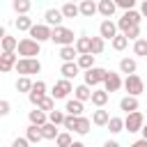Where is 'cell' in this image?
Segmentation results:
<instances>
[{"label": "cell", "instance_id": "6da1fadb", "mask_svg": "<svg viewBox=\"0 0 147 147\" xmlns=\"http://www.w3.org/2000/svg\"><path fill=\"white\" fill-rule=\"evenodd\" d=\"M51 41L57 46H71L76 41V34H74V30H69L64 25H55V28H51Z\"/></svg>", "mask_w": 147, "mask_h": 147}, {"label": "cell", "instance_id": "7a4b0ae2", "mask_svg": "<svg viewBox=\"0 0 147 147\" xmlns=\"http://www.w3.org/2000/svg\"><path fill=\"white\" fill-rule=\"evenodd\" d=\"M14 69L21 74V76H32V74H39L41 71V62L37 57H18Z\"/></svg>", "mask_w": 147, "mask_h": 147}, {"label": "cell", "instance_id": "3957f363", "mask_svg": "<svg viewBox=\"0 0 147 147\" xmlns=\"http://www.w3.org/2000/svg\"><path fill=\"white\" fill-rule=\"evenodd\" d=\"M16 51H18V55H21V57H37V55H39V51H41V44H39V41H34L32 37H23V39H18Z\"/></svg>", "mask_w": 147, "mask_h": 147}, {"label": "cell", "instance_id": "277c9868", "mask_svg": "<svg viewBox=\"0 0 147 147\" xmlns=\"http://www.w3.org/2000/svg\"><path fill=\"white\" fill-rule=\"evenodd\" d=\"M122 87H124L126 94H131V96H140V94L145 92V83H142V78H140L138 74H129V76L122 80Z\"/></svg>", "mask_w": 147, "mask_h": 147}, {"label": "cell", "instance_id": "5b68a950", "mask_svg": "<svg viewBox=\"0 0 147 147\" xmlns=\"http://www.w3.org/2000/svg\"><path fill=\"white\" fill-rule=\"evenodd\" d=\"M140 21H142V16H140V11L138 9H124V14L117 18V30H126V28H133V25H140Z\"/></svg>", "mask_w": 147, "mask_h": 147}, {"label": "cell", "instance_id": "8992f818", "mask_svg": "<svg viewBox=\"0 0 147 147\" xmlns=\"http://www.w3.org/2000/svg\"><path fill=\"white\" fill-rule=\"evenodd\" d=\"M142 124H145V115H142L140 110L126 113V117H124V129H126L129 133H138V131L142 129Z\"/></svg>", "mask_w": 147, "mask_h": 147}, {"label": "cell", "instance_id": "52a82bcc", "mask_svg": "<svg viewBox=\"0 0 147 147\" xmlns=\"http://www.w3.org/2000/svg\"><path fill=\"white\" fill-rule=\"evenodd\" d=\"M106 71L108 69H101V67H90V69H85V85H90L92 90L96 87V85H101L103 83V78H106Z\"/></svg>", "mask_w": 147, "mask_h": 147}, {"label": "cell", "instance_id": "ba28073f", "mask_svg": "<svg viewBox=\"0 0 147 147\" xmlns=\"http://www.w3.org/2000/svg\"><path fill=\"white\" fill-rule=\"evenodd\" d=\"M71 92H74L71 80H69V78H60V80H55V85H53V90H51V96L57 101V99H67Z\"/></svg>", "mask_w": 147, "mask_h": 147}, {"label": "cell", "instance_id": "9c48e42d", "mask_svg": "<svg viewBox=\"0 0 147 147\" xmlns=\"http://www.w3.org/2000/svg\"><path fill=\"white\" fill-rule=\"evenodd\" d=\"M28 34L34 41H39V44L51 41V25H46V23H32V28L28 30Z\"/></svg>", "mask_w": 147, "mask_h": 147}, {"label": "cell", "instance_id": "30bf717a", "mask_svg": "<svg viewBox=\"0 0 147 147\" xmlns=\"http://www.w3.org/2000/svg\"><path fill=\"white\" fill-rule=\"evenodd\" d=\"M103 90L108 92V94H113V92H117L119 87H122V76L117 74V71H106V78H103Z\"/></svg>", "mask_w": 147, "mask_h": 147}, {"label": "cell", "instance_id": "8fae6325", "mask_svg": "<svg viewBox=\"0 0 147 147\" xmlns=\"http://www.w3.org/2000/svg\"><path fill=\"white\" fill-rule=\"evenodd\" d=\"M41 96H46V83L44 80H32V90L28 92V101L32 106H37L41 101Z\"/></svg>", "mask_w": 147, "mask_h": 147}, {"label": "cell", "instance_id": "7c38bea8", "mask_svg": "<svg viewBox=\"0 0 147 147\" xmlns=\"http://www.w3.org/2000/svg\"><path fill=\"white\" fill-rule=\"evenodd\" d=\"M92 129V119L90 117H83V115H76L74 119V126H71V133H78V136H87Z\"/></svg>", "mask_w": 147, "mask_h": 147}, {"label": "cell", "instance_id": "4fadbf2b", "mask_svg": "<svg viewBox=\"0 0 147 147\" xmlns=\"http://www.w3.org/2000/svg\"><path fill=\"white\" fill-rule=\"evenodd\" d=\"M117 32H119V30H117V23H115V21H110V18H103V21H101V25H99V37L113 39Z\"/></svg>", "mask_w": 147, "mask_h": 147}, {"label": "cell", "instance_id": "5bb4252c", "mask_svg": "<svg viewBox=\"0 0 147 147\" xmlns=\"http://www.w3.org/2000/svg\"><path fill=\"white\" fill-rule=\"evenodd\" d=\"M16 60H18V55H16V51L14 53H0V74H9L11 69H14V64H16Z\"/></svg>", "mask_w": 147, "mask_h": 147}, {"label": "cell", "instance_id": "9a60e30c", "mask_svg": "<svg viewBox=\"0 0 147 147\" xmlns=\"http://www.w3.org/2000/svg\"><path fill=\"white\" fill-rule=\"evenodd\" d=\"M62 21H64V16H62V11H60V9L51 7V9H46V11H44V23H46V25L55 28V25H62Z\"/></svg>", "mask_w": 147, "mask_h": 147}, {"label": "cell", "instance_id": "2e32d148", "mask_svg": "<svg viewBox=\"0 0 147 147\" xmlns=\"http://www.w3.org/2000/svg\"><path fill=\"white\" fill-rule=\"evenodd\" d=\"M108 99H110V94H108L103 87H94V90H92V96H90V101H92L96 108H103V106L108 103Z\"/></svg>", "mask_w": 147, "mask_h": 147}, {"label": "cell", "instance_id": "e0dca14e", "mask_svg": "<svg viewBox=\"0 0 147 147\" xmlns=\"http://www.w3.org/2000/svg\"><path fill=\"white\" fill-rule=\"evenodd\" d=\"M96 11L103 16V18H113V14L117 11V5L113 0H99L96 2Z\"/></svg>", "mask_w": 147, "mask_h": 147}, {"label": "cell", "instance_id": "ac0fdd59", "mask_svg": "<svg viewBox=\"0 0 147 147\" xmlns=\"http://www.w3.org/2000/svg\"><path fill=\"white\" fill-rule=\"evenodd\" d=\"M78 11H80V16L92 18L96 14V0H80L78 2Z\"/></svg>", "mask_w": 147, "mask_h": 147}, {"label": "cell", "instance_id": "d6986e66", "mask_svg": "<svg viewBox=\"0 0 147 147\" xmlns=\"http://www.w3.org/2000/svg\"><path fill=\"white\" fill-rule=\"evenodd\" d=\"M78 71H80V67L76 64V60L74 62H62V67H60V74H62V78H76L78 76Z\"/></svg>", "mask_w": 147, "mask_h": 147}, {"label": "cell", "instance_id": "ffe728a7", "mask_svg": "<svg viewBox=\"0 0 147 147\" xmlns=\"http://www.w3.org/2000/svg\"><path fill=\"white\" fill-rule=\"evenodd\" d=\"M138 96H131V94H126V96H122L119 99V110H124V113H133V110H138Z\"/></svg>", "mask_w": 147, "mask_h": 147}, {"label": "cell", "instance_id": "44dd1931", "mask_svg": "<svg viewBox=\"0 0 147 147\" xmlns=\"http://www.w3.org/2000/svg\"><path fill=\"white\" fill-rule=\"evenodd\" d=\"M28 119H30V124L41 126V124H46V122H48V113H44L41 108H37V106H34V110H30V113H28Z\"/></svg>", "mask_w": 147, "mask_h": 147}, {"label": "cell", "instance_id": "7402d4cb", "mask_svg": "<svg viewBox=\"0 0 147 147\" xmlns=\"http://www.w3.org/2000/svg\"><path fill=\"white\" fill-rule=\"evenodd\" d=\"M138 71V62H136V57H122L119 60V74H136Z\"/></svg>", "mask_w": 147, "mask_h": 147}, {"label": "cell", "instance_id": "603a6c76", "mask_svg": "<svg viewBox=\"0 0 147 147\" xmlns=\"http://www.w3.org/2000/svg\"><path fill=\"white\" fill-rule=\"evenodd\" d=\"M83 110H85L83 101H78V99H67V103H64V113H67V115H83Z\"/></svg>", "mask_w": 147, "mask_h": 147}, {"label": "cell", "instance_id": "cb8c5ba5", "mask_svg": "<svg viewBox=\"0 0 147 147\" xmlns=\"http://www.w3.org/2000/svg\"><path fill=\"white\" fill-rule=\"evenodd\" d=\"M39 131H41V138H44V140H55V138H57V133H60V129H57L53 122L41 124V126H39Z\"/></svg>", "mask_w": 147, "mask_h": 147}, {"label": "cell", "instance_id": "d4e9b609", "mask_svg": "<svg viewBox=\"0 0 147 147\" xmlns=\"http://www.w3.org/2000/svg\"><path fill=\"white\" fill-rule=\"evenodd\" d=\"M90 96H92V87L90 85L83 83V85H76L74 87V99H78V101L85 103V101H90Z\"/></svg>", "mask_w": 147, "mask_h": 147}, {"label": "cell", "instance_id": "484cf974", "mask_svg": "<svg viewBox=\"0 0 147 147\" xmlns=\"http://www.w3.org/2000/svg\"><path fill=\"white\" fill-rule=\"evenodd\" d=\"M108 119H110V113L103 110V108H96V110L92 113V124H94V126H106Z\"/></svg>", "mask_w": 147, "mask_h": 147}, {"label": "cell", "instance_id": "4316f807", "mask_svg": "<svg viewBox=\"0 0 147 147\" xmlns=\"http://www.w3.org/2000/svg\"><path fill=\"white\" fill-rule=\"evenodd\" d=\"M60 11H62L64 18H76V16H80V11H78V2H64V5L60 7Z\"/></svg>", "mask_w": 147, "mask_h": 147}, {"label": "cell", "instance_id": "83f0119b", "mask_svg": "<svg viewBox=\"0 0 147 147\" xmlns=\"http://www.w3.org/2000/svg\"><path fill=\"white\" fill-rule=\"evenodd\" d=\"M16 46H18V39H16V37H11V34H5V37L0 39V48H2L5 53H14V51H16Z\"/></svg>", "mask_w": 147, "mask_h": 147}, {"label": "cell", "instance_id": "f1b7e54d", "mask_svg": "<svg viewBox=\"0 0 147 147\" xmlns=\"http://www.w3.org/2000/svg\"><path fill=\"white\" fill-rule=\"evenodd\" d=\"M74 48H76V53H78V55H83V53H90V37H87V34H80V37H76V41H74Z\"/></svg>", "mask_w": 147, "mask_h": 147}, {"label": "cell", "instance_id": "f546056e", "mask_svg": "<svg viewBox=\"0 0 147 147\" xmlns=\"http://www.w3.org/2000/svg\"><path fill=\"white\" fill-rule=\"evenodd\" d=\"M106 48V39L103 37H90V53L92 55H101Z\"/></svg>", "mask_w": 147, "mask_h": 147}, {"label": "cell", "instance_id": "4dcf8cb0", "mask_svg": "<svg viewBox=\"0 0 147 147\" xmlns=\"http://www.w3.org/2000/svg\"><path fill=\"white\" fill-rule=\"evenodd\" d=\"M25 138H28V142H30V145H37L39 140H44V138H41V131H39V126H37V124H30V126L25 129Z\"/></svg>", "mask_w": 147, "mask_h": 147}, {"label": "cell", "instance_id": "1f68e13d", "mask_svg": "<svg viewBox=\"0 0 147 147\" xmlns=\"http://www.w3.org/2000/svg\"><path fill=\"white\" fill-rule=\"evenodd\" d=\"M14 25H16L18 32H28V30L32 28V18H30L28 14H18V18L14 21Z\"/></svg>", "mask_w": 147, "mask_h": 147}, {"label": "cell", "instance_id": "d6a6232c", "mask_svg": "<svg viewBox=\"0 0 147 147\" xmlns=\"http://www.w3.org/2000/svg\"><path fill=\"white\" fill-rule=\"evenodd\" d=\"M76 57H78V53H76L74 44L71 46H60V60L62 62H74Z\"/></svg>", "mask_w": 147, "mask_h": 147}, {"label": "cell", "instance_id": "836d02e7", "mask_svg": "<svg viewBox=\"0 0 147 147\" xmlns=\"http://www.w3.org/2000/svg\"><path fill=\"white\" fill-rule=\"evenodd\" d=\"M11 9H14L16 14H30L32 0H11Z\"/></svg>", "mask_w": 147, "mask_h": 147}, {"label": "cell", "instance_id": "e575fe53", "mask_svg": "<svg viewBox=\"0 0 147 147\" xmlns=\"http://www.w3.org/2000/svg\"><path fill=\"white\" fill-rule=\"evenodd\" d=\"M94 57H96V55H92V53H83V55H78V57H76V64L85 71V69L94 67Z\"/></svg>", "mask_w": 147, "mask_h": 147}, {"label": "cell", "instance_id": "d590c367", "mask_svg": "<svg viewBox=\"0 0 147 147\" xmlns=\"http://www.w3.org/2000/svg\"><path fill=\"white\" fill-rule=\"evenodd\" d=\"M133 55L147 57V39H145V37H138V39L133 41Z\"/></svg>", "mask_w": 147, "mask_h": 147}, {"label": "cell", "instance_id": "8d00e7d4", "mask_svg": "<svg viewBox=\"0 0 147 147\" xmlns=\"http://www.w3.org/2000/svg\"><path fill=\"white\" fill-rule=\"evenodd\" d=\"M110 46H113V51H124V48L129 46V39H126L122 32H117V34L110 39Z\"/></svg>", "mask_w": 147, "mask_h": 147}, {"label": "cell", "instance_id": "74e56055", "mask_svg": "<svg viewBox=\"0 0 147 147\" xmlns=\"http://www.w3.org/2000/svg\"><path fill=\"white\" fill-rule=\"evenodd\" d=\"M106 129L110 133H119V131H124V119L122 117H110L108 124H106Z\"/></svg>", "mask_w": 147, "mask_h": 147}, {"label": "cell", "instance_id": "f35d334b", "mask_svg": "<svg viewBox=\"0 0 147 147\" xmlns=\"http://www.w3.org/2000/svg\"><path fill=\"white\" fill-rule=\"evenodd\" d=\"M71 142H74L71 131H60V133H57V138H55V147H69Z\"/></svg>", "mask_w": 147, "mask_h": 147}, {"label": "cell", "instance_id": "ab89813d", "mask_svg": "<svg viewBox=\"0 0 147 147\" xmlns=\"http://www.w3.org/2000/svg\"><path fill=\"white\" fill-rule=\"evenodd\" d=\"M32 90V80H30V76H18V80H16V92H30Z\"/></svg>", "mask_w": 147, "mask_h": 147}, {"label": "cell", "instance_id": "60d3db41", "mask_svg": "<svg viewBox=\"0 0 147 147\" xmlns=\"http://www.w3.org/2000/svg\"><path fill=\"white\" fill-rule=\"evenodd\" d=\"M37 108H41V110H44V113H51V110H53V108H55V99H53V96H48V94H46V96H41V101H39V103H37Z\"/></svg>", "mask_w": 147, "mask_h": 147}, {"label": "cell", "instance_id": "b9f144b4", "mask_svg": "<svg viewBox=\"0 0 147 147\" xmlns=\"http://www.w3.org/2000/svg\"><path fill=\"white\" fill-rule=\"evenodd\" d=\"M64 115H67L64 110H57V108H53V110L48 113V122H53L55 126H60V124L64 122Z\"/></svg>", "mask_w": 147, "mask_h": 147}, {"label": "cell", "instance_id": "7bdbcfd3", "mask_svg": "<svg viewBox=\"0 0 147 147\" xmlns=\"http://www.w3.org/2000/svg\"><path fill=\"white\" fill-rule=\"evenodd\" d=\"M122 34H124V37H126L129 41H136V39L140 37V25H133V28H126V30H124Z\"/></svg>", "mask_w": 147, "mask_h": 147}, {"label": "cell", "instance_id": "ee69618b", "mask_svg": "<svg viewBox=\"0 0 147 147\" xmlns=\"http://www.w3.org/2000/svg\"><path fill=\"white\" fill-rule=\"evenodd\" d=\"M117 5V9H136V2L138 0H113Z\"/></svg>", "mask_w": 147, "mask_h": 147}, {"label": "cell", "instance_id": "f6af8a7d", "mask_svg": "<svg viewBox=\"0 0 147 147\" xmlns=\"http://www.w3.org/2000/svg\"><path fill=\"white\" fill-rule=\"evenodd\" d=\"M11 113V103L7 101V99H0V117H5V115H9Z\"/></svg>", "mask_w": 147, "mask_h": 147}, {"label": "cell", "instance_id": "bcb514c9", "mask_svg": "<svg viewBox=\"0 0 147 147\" xmlns=\"http://www.w3.org/2000/svg\"><path fill=\"white\" fill-rule=\"evenodd\" d=\"M11 147H30V142H28V138L23 136V138H14V142H11Z\"/></svg>", "mask_w": 147, "mask_h": 147}, {"label": "cell", "instance_id": "7dc6e473", "mask_svg": "<svg viewBox=\"0 0 147 147\" xmlns=\"http://www.w3.org/2000/svg\"><path fill=\"white\" fill-rule=\"evenodd\" d=\"M140 16L147 18V0H140Z\"/></svg>", "mask_w": 147, "mask_h": 147}, {"label": "cell", "instance_id": "c3c4849f", "mask_svg": "<svg viewBox=\"0 0 147 147\" xmlns=\"http://www.w3.org/2000/svg\"><path fill=\"white\" fill-rule=\"evenodd\" d=\"M131 147H147V140H145V138H140V140L131 142Z\"/></svg>", "mask_w": 147, "mask_h": 147}, {"label": "cell", "instance_id": "681fc988", "mask_svg": "<svg viewBox=\"0 0 147 147\" xmlns=\"http://www.w3.org/2000/svg\"><path fill=\"white\" fill-rule=\"evenodd\" d=\"M103 147H122V145H119L117 140H106V142H103Z\"/></svg>", "mask_w": 147, "mask_h": 147}, {"label": "cell", "instance_id": "f907efd6", "mask_svg": "<svg viewBox=\"0 0 147 147\" xmlns=\"http://www.w3.org/2000/svg\"><path fill=\"white\" fill-rule=\"evenodd\" d=\"M140 133H142V138H145V140H147V122H145V124H142V129H140Z\"/></svg>", "mask_w": 147, "mask_h": 147}, {"label": "cell", "instance_id": "816d5d0a", "mask_svg": "<svg viewBox=\"0 0 147 147\" xmlns=\"http://www.w3.org/2000/svg\"><path fill=\"white\" fill-rule=\"evenodd\" d=\"M69 147H85V145H83V142H80V140H74V142H71V145H69Z\"/></svg>", "mask_w": 147, "mask_h": 147}, {"label": "cell", "instance_id": "f5cc1de1", "mask_svg": "<svg viewBox=\"0 0 147 147\" xmlns=\"http://www.w3.org/2000/svg\"><path fill=\"white\" fill-rule=\"evenodd\" d=\"M5 34H7V30H5V25H0V39H2Z\"/></svg>", "mask_w": 147, "mask_h": 147}, {"label": "cell", "instance_id": "db71d44e", "mask_svg": "<svg viewBox=\"0 0 147 147\" xmlns=\"http://www.w3.org/2000/svg\"><path fill=\"white\" fill-rule=\"evenodd\" d=\"M67 2H80V0H67Z\"/></svg>", "mask_w": 147, "mask_h": 147}, {"label": "cell", "instance_id": "11a10c76", "mask_svg": "<svg viewBox=\"0 0 147 147\" xmlns=\"http://www.w3.org/2000/svg\"><path fill=\"white\" fill-rule=\"evenodd\" d=\"M0 78H2V74H0Z\"/></svg>", "mask_w": 147, "mask_h": 147}, {"label": "cell", "instance_id": "9f6ffc18", "mask_svg": "<svg viewBox=\"0 0 147 147\" xmlns=\"http://www.w3.org/2000/svg\"><path fill=\"white\" fill-rule=\"evenodd\" d=\"M0 53H2V48H0Z\"/></svg>", "mask_w": 147, "mask_h": 147}]
</instances>
